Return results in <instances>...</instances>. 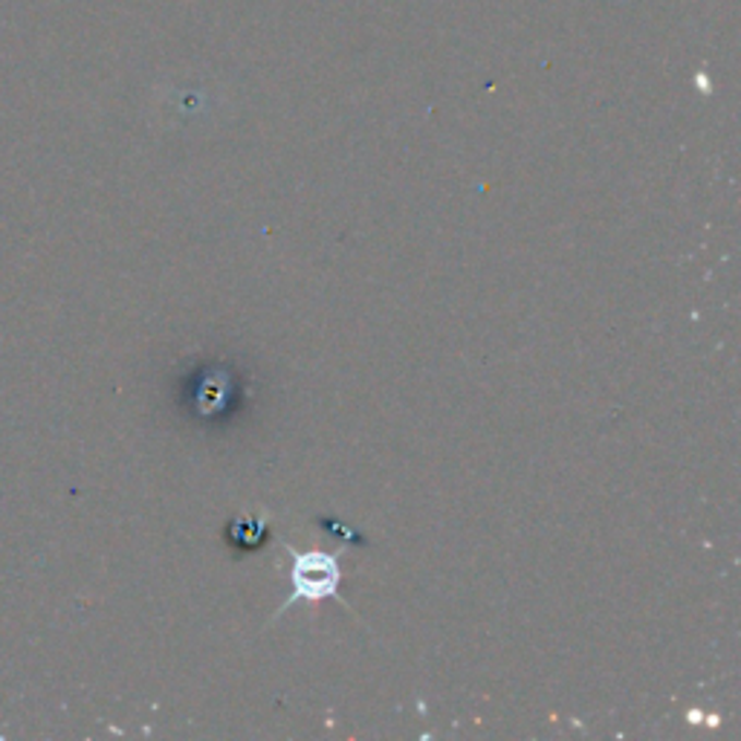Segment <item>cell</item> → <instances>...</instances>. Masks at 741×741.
<instances>
[{
  "mask_svg": "<svg viewBox=\"0 0 741 741\" xmlns=\"http://www.w3.org/2000/svg\"><path fill=\"white\" fill-rule=\"evenodd\" d=\"M292 553V571H290V583H292V594L287 597L278 614H284L287 608L296 606V602H319V600H331L339 594V583H342V571L336 557H327V553Z\"/></svg>",
  "mask_w": 741,
  "mask_h": 741,
  "instance_id": "obj_1",
  "label": "cell"
},
{
  "mask_svg": "<svg viewBox=\"0 0 741 741\" xmlns=\"http://www.w3.org/2000/svg\"><path fill=\"white\" fill-rule=\"evenodd\" d=\"M267 534V525L264 518H238L235 525H229V541L238 545L241 550L259 548L261 539Z\"/></svg>",
  "mask_w": 741,
  "mask_h": 741,
  "instance_id": "obj_2",
  "label": "cell"
}]
</instances>
